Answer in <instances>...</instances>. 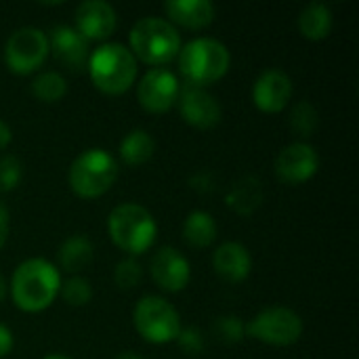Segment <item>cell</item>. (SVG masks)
Returning <instances> with one entry per match:
<instances>
[{
	"mask_svg": "<svg viewBox=\"0 0 359 359\" xmlns=\"http://www.w3.org/2000/svg\"><path fill=\"white\" fill-rule=\"evenodd\" d=\"M61 290V273L46 259H27L11 278V299L25 313L48 309Z\"/></svg>",
	"mask_w": 359,
	"mask_h": 359,
	"instance_id": "1",
	"label": "cell"
},
{
	"mask_svg": "<svg viewBox=\"0 0 359 359\" xmlns=\"http://www.w3.org/2000/svg\"><path fill=\"white\" fill-rule=\"evenodd\" d=\"M130 53L137 61H143L151 67L168 65L179 57L181 36L177 27L162 17H143L139 19L130 34Z\"/></svg>",
	"mask_w": 359,
	"mask_h": 359,
	"instance_id": "2",
	"label": "cell"
},
{
	"mask_svg": "<svg viewBox=\"0 0 359 359\" xmlns=\"http://www.w3.org/2000/svg\"><path fill=\"white\" fill-rule=\"evenodd\" d=\"M177 59L187 84L200 88L219 82L231 65L229 48L215 38H196L187 42L185 46H181Z\"/></svg>",
	"mask_w": 359,
	"mask_h": 359,
	"instance_id": "3",
	"label": "cell"
},
{
	"mask_svg": "<svg viewBox=\"0 0 359 359\" xmlns=\"http://www.w3.org/2000/svg\"><path fill=\"white\" fill-rule=\"evenodd\" d=\"M107 231L111 242L133 259L147 252L158 233V225L147 208L141 204H120L109 212Z\"/></svg>",
	"mask_w": 359,
	"mask_h": 359,
	"instance_id": "4",
	"label": "cell"
},
{
	"mask_svg": "<svg viewBox=\"0 0 359 359\" xmlns=\"http://www.w3.org/2000/svg\"><path fill=\"white\" fill-rule=\"evenodd\" d=\"M88 72L93 84L101 93L122 95L137 80V59L124 44L107 42L88 57Z\"/></svg>",
	"mask_w": 359,
	"mask_h": 359,
	"instance_id": "5",
	"label": "cell"
},
{
	"mask_svg": "<svg viewBox=\"0 0 359 359\" xmlns=\"http://www.w3.org/2000/svg\"><path fill=\"white\" fill-rule=\"evenodd\" d=\"M118 179V162L101 147L82 151L69 166V189L82 200H95L107 194Z\"/></svg>",
	"mask_w": 359,
	"mask_h": 359,
	"instance_id": "6",
	"label": "cell"
},
{
	"mask_svg": "<svg viewBox=\"0 0 359 359\" xmlns=\"http://www.w3.org/2000/svg\"><path fill=\"white\" fill-rule=\"evenodd\" d=\"M133 322L137 332L143 337V341L151 345H166L177 341L181 332V316L179 311L162 297H143L135 311Z\"/></svg>",
	"mask_w": 359,
	"mask_h": 359,
	"instance_id": "7",
	"label": "cell"
},
{
	"mask_svg": "<svg viewBox=\"0 0 359 359\" xmlns=\"http://www.w3.org/2000/svg\"><path fill=\"white\" fill-rule=\"evenodd\" d=\"M303 320L288 307H269L259 311L246 326V334L273 347H290L303 337Z\"/></svg>",
	"mask_w": 359,
	"mask_h": 359,
	"instance_id": "8",
	"label": "cell"
},
{
	"mask_svg": "<svg viewBox=\"0 0 359 359\" xmlns=\"http://www.w3.org/2000/svg\"><path fill=\"white\" fill-rule=\"evenodd\" d=\"M48 57V38L38 27L15 29L4 44V63L17 76L36 72Z\"/></svg>",
	"mask_w": 359,
	"mask_h": 359,
	"instance_id": "9",
	"label": "cell"
},
{
	"mask_svg": "<svg viewBox=\"0 0 359 359\" xmlns=\"http://www.w3.org/2000/svg\"><path fill=\"white\" fill-rule=\"evenodd\" d=\"M179 78L166 67H151L137 86L139 105L149 114H166L179 99Z\"/></svg>",
	"mask_w": 359,
	"mask_h": 359,
	"instance_id": "10",
	"label": "cell"
},
{
	"mask_svg": "<svg viewBox=\"0 0 359 359\" xmlns=\"http://www.w3.org/2000/svg\"><path fill=\"white\" fill-rule=\"evenodd\" d=\"M320 168V156L309 143H290L280 149L273 162L278 179L286 185H303L316 177Z\"/></svg>",
	"mask_w": 359,
	"mask_h": 359,
	"instance_id": "11",
	"label": "cell"
},
{
	"mask_svg": "<svg viewBox=\"0 0 359 359\" xmlns=\"http://www.w3.org/2000/svg\"><path fill=\"white\" fill-rule=\"evenodd\" d=\"M177 105H179L181 118L189 126L200 128V130L215 128L221 122V116H223L219 99L212 93H208L206 88H200V86H189V84L181 86Z\"/></svg>",
	"mask_w": 359,
	"mask_h": 359,
	"instance_id": "12",
	"label": "cell"
},
{
	"mask_svg": "<svg viewBox=\"0 0 359 359\" xmlns=\"http://www.w3.org/2000/svg\"><path fill=\"white\" fill-rule=\"evenodd\" d=\"M292 80L282 69L263 72L252 86V103L265 114H280L292 99Z\"/></svg>",
	"mask_w": 359,
	"mask_h": 359,
	"instance_id": "13",
	"label": "cell"
},
{
	"mask_svg": "<svg viewBox=\"0 0 359 359\" xmlns=\"http://www.w3.org/2000/svg\"><path fill=\"white\" fill-rule=\"evenodd\" d=\"M149 271H151L154 282L164 292H181L187 288L191 280L189 261L170 246H162L160 250H156V255L151 257Z\"/></svg>",
	"mask_w": 359,
	"mask_h": 359,
	"instance_id": "14",
	"label": "cell"
},
{
	"mask_svg": "<svg viewBox=\"0 0 359 359\" xmlns=\"http://www.w3.org/2000/svg\"><path fill=\"white\" fill-rule=\"evenodd\" d=\"M48 53L72 72H80L88 65V40L72 25H57L48 38Z\"/></svg>",
	"mask_w": 359,
	"mask_h": 359,
	"instance_id": "15",
	"label": "cell"
},
{
	"mask_svg": "<svg viewBox=\"0 0 359 359\" xmlns=\"http://www.w3.org/2000/svg\"><path fill=\"white\" fill-rule=\"evenodd\" d=\"M76 29L86 40H105L116 32L118 15L105 0H86L76 8Z\"/></svg>",
	"mask_w": 359,
	"mask_h": 359,
	"instance_id": "16",
	"label": "cell"
},
{
	"mask_svg": "<svg viewBox=\"0 0 359 359\" xmlns=\"http://www.w3.org/2000/svg\"><path fill=\"white\" fill-rule=\"evenodd\" d=\"M212 267L221 280L229 284H240L252 271V257L248 248L242 246L240 242H225L215 250Z\"/></svg>",
	"mask_w": 359,
	"mask_h": 359,
	"instance_id": "17",
	"label": "cell"
},
{
	"mask_svg": "<svg viewBox=\"0 0 359 359\" xmlns=\"http://www.w3.org/2000/svg\"><path fill=\"white\" fill-rule=\"evenodd\" d=\"M164 11L170 23L187 29H204L215 21L217 8L208 0H168Z\"/></svg>",
	"mask_w": 359,
	"mask_h": 359,
	"instance_id": "18",
	"label": "cell"
},
{
	"mask_svg": "<svg viewBox=\"0 0 359 359\" xmlns=\"http://www.w3.org/2000/svg\"><path fill=\"white\" fill-rule=\"evenodd\" d=\"M93 257H95V246L82 233L67 238L61 244L59 252H57L59 267L63 271H67V273H80V271H84L93 263Z\"/></svg>",
	"mask_w": 359,
	"mask_h": 359,
	"instance_id": "19",
	"label": "cell"
},
{
	"mask_svg": "<svg viewBox=\"0 0 359 359\" xmlns=\"http://www.w3.org/2000/svg\"><path fill=\"white\" fill-rule=\"evenodd\" d=\"M299 29L303 38L320 42L332 32V11L322 2H311L299 15Z\"/></svg>",
	"mask_w": 359,
	"mask_h": 359,
	"instance_id": "20",
	"label": "cell"
},
{
	"mask_svg": "<svg viewBox=\"0 0 359 359\" xmlns=\"http://www.w3.org/2000/svg\"><path fill=\"white\" fill-rule=\"evenodd\" d=\"M154 151H156V141L143 128L130 130L120 141V158L126 166H143L145 162L151 160Z\"/></svg>",
	"mask_w": 359,
	"mask_h": 359,
	"instance_id": "21",
	"label": "cell"
},
{
	"mask_svg": "<svg viewBox=\"0 0 359 359\" xmlns=\"http://www.w3.org/2000/svg\"><path fill=\"white\" fill-rule=\"evenodd\" d=\"M261 202H263V187H261V181L255 177H244L227 194L229 208L244 217H250L261 206Z\"/></svg>",
	"mask_w": 359,
	"mask_h": 359,
	"instance_id": "22",
	"label": "cell"
},
{
	"mask_svg": "<svg viewBox=\"0 0 359 359\" xmlns=\"http://www.w3.org/2000/svg\"><path fill=\"white\" fill-rule=\"evenodd\" d=\"M183 240L194 248H208L217 240V223L212 215L194 210L183 223Z\"/></svg>",
	"mask_w": 359,
	"mask_h": 359,
	"instance_id": "23",
	"label": "cell"
},
{
	"mask_svg": "<svg viewBox=\"0 0 359 359\" xmlns=\"http://www.w3.org/2000/svg\"><path fill=\"white\" fill-rule=\"evenodd\" d=\"M32 93L42 103H57L65 97L67 82L57 72H44V74L36 76V80L32 82Z\"/></svg>",
	"mask_w": 359,
	"mask_h": 359,
	"instance_id": "24",
	"label": "cell"
},
{
	"mask_svg": "<svg viewBox=\"0 0 359 359\" xmlns=\"http://www.w3.org/2000/svg\"><path fill=\"white\" fill-rule=\"evenodd\" d=\"M320 124V114L309 101H301L292 107L290 114V126L299 137H309L318 130Z\"/></svg>",
	"mask_w": 359,
	"mask_h": 359,
	"instance_id": "25",
	"label": "cell"
},
{
	"mask_svg": "<svg viewBox=\"0 0 359 359\" xmlns=\"http://www.w3.org/2000/svg\"><path fill=\"white\" fill-rule=\"evenodd\" d=\"M59 294L63 297V301L69 307H84L93 299V286H90L88 280H84L80 276H74L65 284H61Z\"/></svg>",
	"mask_w": 359,
	"mask_h": 359,
	"instance_id": "26",
	"label": "cell"
},
{
	"mask_svg": "<svg viewBox=\"0 0 359 359\" xmlns=\"http://www.w3.org/2000/svg\"><path fill=\"white\" fill-rule=\"evenodd\" d=\"M143 278V269L141 265L137 263V259L128 257V259H122L118 265H116V271H114V282L120 290H133Z\"/></svg>",
	"mask_w": 359,
	"mask_h": 359,
	"instance_id": "27",
	"label": "cell"
},
{
	"mask_svg": "<svg viewBox=\"0 0 359 359\" xmlns=\"http://www.w3.org/2000/svg\"><path fill=\"white\" fill-rule=\"evenodd\" d=\"M23 177V164L17 156L6 154L0 158V191H13Z\"/></svg>",
	"mask_w": 359,
	"mask_h": 359,
	"instance_id": "28",
	"label": "cell"
},
{
	"mask_svg": "<svg viewBox=\"0 0 359 359\" xmlns=\"http://www.w3.org/2000/svg\"><path fill=\"white\" fill-rule=\"evenodd\" d=\"M215 334L223 341V343H240L246 334V326L236 318V316H223L217 318L215 322Z\"/></svg>",
	"mask_w": 359,
	"mask_h": 359,
	"instance_id": "29",
	"label": "cell"
},
{
	"mask_svg": "<svg viewBox=\"0 0 359 359\" xmlns=\"http://www.w3.org/2000/svg\"><path fill=\"white\" fill-rule=\"evenodd\" d=\"M177 341H179L181 349L187 351V353H202V349H204V337L194 326L191 328H181Z\"/></svg>",
	"mask_w": 359,
	"mask_h": 359,
	"instance_id": "30",
	"label": "cell"
},
{
	"mask_svg": "<svg viewBox=\"0 0 359 359\" xmlns=\"http://www.w3.org/2000/svg\"><path fill=\"white\" fill-rule=\"evenodd\" d=\"M8 231H11V215H8V208L0 202V250L4 248L8 240Z\"/></svg>",
	"mask_w": 359,
	"mask_h": 359,
	"instance_id": "31",
	"label": "cell"
},
{
	"mask_svg": "<svg viewBox=\"0 0 359 359\" xmlns=\"http://www.w3.org/2000/svg\"><path fill=\"white\" fill-rule=\"evenodd\" d=\"M13 351V332L4 324H0V359Z\"/></svg>",
	"mask_w": 359,
	"mask_h": 359,
	"instance_id": "32",
	"label": "cell"
},
{
	"mask_svg": "<svg viewBox=\"0 0 359 359\" xmlns=\"http://www.w3.org/2000/svg\"><path fill=\"white\" fill-rule=\"evenodd\" d=\"M13 141V133H11V126L6 122L0 120V149H6Z\"/></svg>",
	"mask_w": 359,
	"mask_h": 359,
	"instance_id": "33",
	"label": "cell"
},
{
	"mask_svg": "<svg viewBox=\"0 0 359 359\" xmlns=\"http://www.w3.org/2000/svg\"><path fill=\"white\" fill-rule=\"evenodd\" d=\"M6 290H8V288H6V280H4V278L0 276V303H2L4 299H6Z\"/></svg>",
	"mask_w": 359,
	"mask_h": 359,
	"instance_id": "34",
	"label": "cell"
},
{
	"mask_svg": "<svg viewBox=\"0 0 359 359\" xmlns=\"http://www.w3.org/2000/svg\"><path fill=\"white\" fill-rule=\"evenodd\" d=\"M118 359H143V358H139L137 353H133V351H124V353H120L118 355Z\"/></svg>",
	"mask_w": 359,
	"mask_h": 359,
	"instance_id": "35",
	"label": "cell"
},
{
	"mask_svg": "<svg viewBox=\"0 0 359 359\" xmlns=\"http://www.w3.org/2000/svg\"><path fill=\"white\" fill-rule=\"evenodd\" d=\"M44 359H72V358H67V355H63V353H48V355H44Z\"/></svg>",
	"mask_w": 359,
	"mask_h": 359,
	"instance_id": "36",
	"label": "cell"
}]
</instances>
